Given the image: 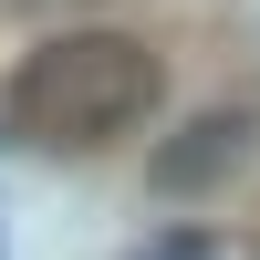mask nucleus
<instances>
[{
    "label": "nucleus",
    "instance_id": "nucleus-1",
    "mask_svg": "<svg viewBox=\"0 0 260 260\" xmlns=\"http://www.w3.org/2000/svg\"><path fill=\"white\" fill-rule=\"evenodd\" d=\"M156 104H167V73H156V52L136 31H52V42H31L11 62L0 115L42 156H83L104 136H136Z\"/></svg>",
    "mask_w": 260,
    "mask_h": 260
},
{
    "label": "nucleus",
    "instance_id": "nucleus-2",
    "mask_svg": "<svg viewBox=\"0 0 260 260\" xmlns=\"http://www.w3.org/2000/svg\"><path fill=\"white\" fill-rule=\"evenodd\" d=\"M250 136H260L250 104H208V115H187L177 136L146 156V187H156V198H208V187H229L250 167Z\"/></svg>",
    "mask_w": 260,
    "mask_h": 260
}]
</instances>
